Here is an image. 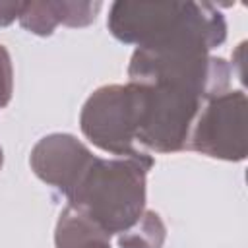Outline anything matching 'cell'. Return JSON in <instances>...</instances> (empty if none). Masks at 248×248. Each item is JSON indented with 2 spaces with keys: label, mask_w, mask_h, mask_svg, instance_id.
I'll use <instances>...</instances> for the list:
<instances>
[{
  "label": "cell",
  "mask_w": 248,
  "mask_h": 248,
  "mask_svg": "<svg viewBox=\"0 0 248 248\" xmlns=\"http://www.w3.org/2000/svg\"><path fill=\"white\" fill-rule=\"evenodd\" d=\"M112 35L138 48L209 52L225 41L227 25L211 4L116 2L110 8Z\"/></svg>",
  "instance_id": "cell-1"
},
{
  "label": "cell",
  "mask_w": 248,
  "mask_h": 248,
  "mask_svg": "<svg viewBox=\"0 0 248 248\" xmlns=\"http://www.w3.org/2000/svg\"><path fill=\"white\" fill-rule=\"evenodd\" d=\"M153 159H93L70 192L72 207L81 211L105 234L132 229L145 203V172Z\"/></svg>",
  "instance_id": "cell-2"
},
{
  "label": "cell",
  "mask_w": 248,
  "mask_h": 248,
  "mask_svg": "<svg viewBox=\"0 0 248 248\" xmlns=\"http://www.w3.org/2000/svg\"><path fill=\"white\" fill-rule=\"evenodd\" d=\"M138 124L140 89L132 81L97 89L81 110V130L95 145L120 157L151 159L136 145Z\"/></svg>",
  "instance_id": "cell-3"
},
{
  "label": "cell",
  "mask_w": 248,
  "mask_h": 248,
  "mask_svg": "<svg viewBox=\"0 0 248 248\" xmlns=\"http://www.w3.org/2000/svg\"><path fill=\"white\" fill-rule=\"evenodd\" d=\"M190 145L209 157L240 161L246 155V97L242 91H225L198 114Z\"/></svg>",
  "instance_id": "cell-4"
},
{
  "label": "cell",
  "mask_w": 248,
  "mask_h": 248,
  "mask_svg": "<svg viewBox=\"0 0 248 248\" xmlns=\"http://www.w3.org/2000/svg\"><path fill=\"white\" fill-rule=\"evenodd\" d=\"M93 159L91 151L74 136L52 134L35 145L31 167L39 178L60 188L68 198Z\"/></svg>",
  "instance_id": "cell-5"
},
{
  "label": "cell",
  "mask_w": 248,
  "mask_h": 248,
  "mask_svg": "<svg viewBox=\"0 0 248 248\" xmlns=\"http://www.w3.org/2000/svg\"><path fill=\"white\" fill-rule=\"evenodd\" d=\"M101 4H72V2H33L23 4L19 21L25 29L37 35H50L58 23L87 25L95 19Z\"/></svg>",
  "instance_id": "cell-6"
},
{
  "label": "cell",
  "mask_w": 248,
  "mask_h": 248,
  "mask_svg": "<svg viewBox=\"0 0 248 248\" xmlns=\"http://www.w3.org/2000/svg\"><path fill=\"white\" fill-rule=\"evenodd\" d=\"M56 248H110L105 234L81 211L68 205L56 225Z\"/></svg>",
  "instance_id": "cell-7"
},
{
  "label": "cell",
  "mask_w": 248,
  "mask_h": 248,
  "mask_svg": "<svg viewBox=\"0 0 248 248\" xmlns=\"http://www.w3.org/2000/svg\"><path fill=\"white\" fill-rule=\"evenodd\" d=\"M165 227L157 213L145 211L141 219L120 236V248H161Z\"/></svg>",
  "instance_id": "cell-8"
},
{
  "label": "cell",
  "mask_w": 248,
  "mask_h": 248,
  "mask_svg": "<svg viewBox=\"0 0 248 248\" xmlns=\"http://www.w3.org/2000/svg\"><path fill=\"white\" fill-rule=\"evenodd\" d=\"M23 4H0V25H8L16 17H19Z\"/></svg>",
  "instance_id": "cell-9"
},
{
  "label": "cell",
  "mask_w": 248,
  "mask_h": 248,
  "mask_svg": "<svg viewBox=\"0 0 248 248\" xmlns=\"http://www.w3.org/2000/svg\"><path fill=\"white\" fill-rule=\"evenodd\" d=\"M0 165H2V149H0Z\"/></svg>",
  "instance_id": "cell-10"
}]
</instances>
